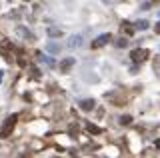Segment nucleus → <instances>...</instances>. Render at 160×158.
Returning a JSON list of instances; mask_svg holds the SVG:
<instances>
[{
	"instance_id": "obj_17",
	"label": "nucleus",
	"mask_w": 160,
	"mask_h": 158,
	"mask_svg": "<svg viewBox=\"0 0 160 158\" xmlns=\"http://www.w3.org/2000/svg\"><path fill=\"white\" fill-rule=\"evenodd\" d=\"M54 158H58V156H54Z\"/></svg>"
},
{
	"instance_id": "obj_3",
	"label": "nucleus",
	"mask_w": 160,
	"mask_h": 158,
	"mask_svg": "<svg viewBox=\"0 0 160 158\" xmlns=\"http://www.w3.org/2000/svg\"><path fill=\"white\" fill-rule=\"evenodd\" d=\"M110 40H112V34L106 32V34H100V36H98L92 44H90V46H92V48H100V46H104V44H108Z\"/></svg>"
},
{
	"instance_id": "obj_2",
	"label": "nucleus",
	"mask_w": 160,
	"mask_h": 158,
	"mask_svg": "<svg viewBox=\"0 0 160 158\" xmlns=\"http://www.w3.org/2000/svg\"><path fill=\"white\" fill-rule=\"evenodd\" d=\"M148 56V50H144V48H136V50L130 52V58H132L134 62H144Z\"/></svg>"
},
{
	"instance_id": "obj_8",
	"label": "nucleus",
	"mask_w": 160,
	"mask_h": 158,
	"mask_svg": "<svg viewBox=\"0 0 160 158\" xmlns=\"http://www.w3.org/2000/svg\"><path fill=\"white\" fill-rule=\"evenodd\" d=\"M82 44V36H72L70 38V42H68V46L70 48H76V46H80Z\"/></svg>"
},
{
	"instance_id": "obj_16",
	"label": "nucleus",
	"mask_w": 160,
	"mask_h": 158,
	"mask_svg": "<svg viewBox=\"0 0 160 158\" xmlns=\"http://www.w3.org/2000/svg\"><path fill=\"white\" fill-rule=\"evenodd\" d=\"M154 32L160 34V22H156V26H154Z\"/></svg>"
},
{
	"instance_id": "obj_13",
	"label": "nucleus",
	"mask_w": 160,
	"mask_h": 158,
	"mask_svg": "<svg viewBox=\"0 0 160 158\" xmlns=\"http://www.w3.org/2000/svg\"><path fill=\"white\" fill-rule=\"evenodd\" d=\"M118 122H120V124H124V126H126V124H130V122H132V116L124 114V116H120V118H118Z\"/></svg>"
},
{
	"instance_id": "obj_10",
	"label": "nucleus",
	"mask_w": 160,
	"mask_h": 158,
	"mask_svg": "<svg viewBox=\"0 0 160 158\" xmlns=\"http://www.w3.org/2000/svg\"><path fill=\"white\" fill-rule=\"evenodd\" d=\"M148 28V20H138L134 24V30H146Z\"/></svg>"
},
{
	"instance_id": "obj_9",
	"label": "nucleus",
	"mask_w": 160,
	"mask_h": 158,
	"mask_svg": "<svg viewBox=\"0 0 160 158\" xmlns=\"http://www.w3.org/2000/svg\"><path fill=\"white\" fill-rule=\"evenodd\" d=\"M86 130L92 132V134H100V132H102V128L96 126V124H90V122H88V124H86Z\"/></svg>"
},
{
	"instance_id": "obj_6",
	"label": "nucleus",
	"mask_w": 160,
	"mask_h": 158,
	"mask_svg": "<svg viewBox=\"0 0 160 158\" xmlns=\"http://www.w3.org/2000/svg\"><path fill=\"white\" fill-rule=\"evenodd\" d=\"M94 104H96V102H94V98H86V100L80 102V108H82V110H92Z\"/></svg>"
},
{
	"instance_id": "obj_15",
	"label": "nucleus",
	"mask_w": 160,
	"mask_h": 158,
	"mask_svg": "<svg viewBox=\"0 0 160 158\" xmlns=\"http://www.w3.org/2000/svg\"><path fill=\"white\" fill-rule=\"evenodd\" d=\"M150 6H152V2H142V4H140V8H142V10H148Z\"/></svg>"
},
{
	"instance_id": "obj_5",
	"label": "nucleus",
	"mask_w": 160,
	"mask_h": 158,
	"mask_svg": "<svg viewBox=\"0 0 160 158\" xmlns=\"http://www.w3.org/2000/svg\"><path fill=\"white\" fill-rule=\"evenodd\" d=\"M16 32H18V34H20L22 38H28V40H34V34L30 32L28 28H24V26H18V28H16Z\"/></svg>"
},
{
	"instance_id": "obj_7",
	"label": "nucleus",
	"mask_w": 160,
	"mask_h": 158,
	"mask_svg": "<svg viewBox=\"0 0 160 158\" xmlns=\"http://www.w3.org/2000/svg\"><path fill=\"white\" fill-rule=\"evenodd\" d=\"M48 36H50V38H60V36H62V30H60V28L50 26V28H48Z\"/></svg>"
},
{
	"instance_id": "obj_4",
	"label": "nucleus",
	"mask_w": 160,
	"mask_h": 158,
	"mask_svg": "<svg viewBox=\"0 0 160 158\" xmlns=\"http://www.w3.org/2000/svg\"><path fill=\"white\" fill-rule=\"evenodd\" d=\"M74 66V58H64L62 62H60V72H70V68Z\"/></svg>"
},
{
	"instance_id": "obj_14",
	"label": "nucleus",
	"mask_w": 160,
	"mask_h": 158,
	"mask_svg": "<svg viewBox=\"0 0 160 158\" xmlns=\"http://www.w3.org/2000/svg\"><path fill=\"white\" fill-rule=\"evenodd\" d=\"M122 26H124V32H126L128 36H130V34H134V26H130L128 22H122Z\"/></svg>"
},
{
	"instance_id": "obj_12",
	"label": "nucleus",
	"mask_w": 160,
	"mask_h": 158,
	"mask_svg": "<svg viewBox=\"0 0 160 158\" xmlns=\"http://www.w3.org/2000/svg\"><path fill=\"white\" fill-rule=\"evenodd\" d=\"M46 50H48V52H52V54H58V50H60V48H58V44H54V42H48Z\"/></svg>"
},
{
	"instance_id": "obj_1",
	"label": "nucleus",
	"mask_w": 160,
	"mask_h": 158,
	"mask_svg": "<svg viewBox=\"0 0 160 158\" xmlns=\"http://www.w3.org/2000/svg\"><path fill=\"white\" fill-rule=\"evenodd\" d=\"M16 120H18V114H10L6 120H4L2 128H0V138H8V136H10L12 128L16 126Z\"/></svg>"
},
{
	"instance_id": "obj_11",
	"label": "nucleus",
	"mask_w": 160,
	"mask_h": 158,
	"mask_svg": "<svg viewBox=\"0 0 160 158\" xmlns=\"http://www.w3.org/2000/svg\"><path fill=\"white\" fill-rule=\"evenodd\" d=\"M116 46H118V48H126V46H128V38L120 36L118 40H116Z\"/></svg>"
}]
</instances>
